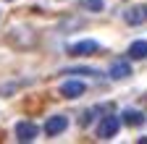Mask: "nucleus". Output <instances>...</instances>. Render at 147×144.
Here are the masks:
<instances>
[{
	"label": "nucleus",
	"instance_id": "1",
	"mask_svg": "<svg viewBox=\"0 0 147 144\" xmlns=\"http://www.w3.org/2000/svg\"><path fill=\"white\" fill-rule=\"evenodd\" d=\"M8 42L24 50V47H32V45L37 42V34H34L32 29H26V26H13L11 34H8Z\"/></svg>",
	"mask_w": 147,
	"mask_h": 144
},
{
	"label": "nucleus",
	"instance_id": "2",
	"mask_svg": "<svg viewBox=\"0 0 147 144\" xmlns=\"http://www.w3.org/2000/svg\"><path fill=\"white\" fill-rule=\"evenodd\" d=\"M121 129V121L118 115H105L100 123H97V139H113Z\"/></svg>",
	"mask_w": 147,
	"mask_h": 144
},
{
	"label": "nucleus",
	"instance_id": "3",
	"mask_svg": "<svg viewBox=\"0 0 147 144\" xmlns=\"http://www.w3.org/2000/svg\"><path fill=\"white\" fill-rule=\"evenodd\" d=\"M100 50V45L95 40H82V42H74L68 47V55H76V58H87V55H95Z\"/></svg>",
	"mask_w": 147,
	"mask_h": 144
},
{
	"label": "nucleus",
	"instance_id": "4",
	"mask_svg": "<svg viewBox=\"0 0 147 144\" xmlns=\"http://www.w3.org/2000/svg\"><path fill=\"white\" fill-rule=\"evenodd\" d=\"M13 134H16L18 141H34L37 134H40V129H37L32 121H18V123H16V129H13Z\"/></svg>",
	"mask_w": 147,
	"mask_h": 144
},
{
	"label": "nucleus",
	"instance_id": "5",
	"mask_svg": "<svg viewBox=\"0 0 147 144\" xmlns=\"http://www.w3.org/2000/svg\"><path fill=\"white\" fill-rule=\"evenodd\" d=\"M84 92H87V86H84V81H79V79H68V81L61 84V94H63L66 100H76V97H82Z\"/></svg>",
	"mask_w": 147,
	"mask_h": 144
},
{
	"label": "nucleus",
	"instance_id": "6",
	"mask_svg": "<svg viewBox=\"0 0 147 144\" xmlns=\"http://www.w3.org/2000/svg\"><path fill=\"white\" fill-rule=\"evenodd\" d=\"M66 129H68V118H66V115H50L47 123H45V134H47V136H58V134H63Z\"/></svg>",
	"mask_w": 147,
	"mask_h": 144
},
{
	"label": "nucleus",
	"instance_id": "7",
	"mask_svg": "<svg viewBox=\"0 0 147 144\" xmlns=\"http://www.w3.org/2000/svg\"><path fill=\"white\" fill-rule=\"evenodd\" d=\"M108 74H110V79H129L131 76V66H129L126 60H113L110 63V68H108Z\"/></svg>",
	"mask_w": 147,
	"mask_h": 144
},
{
	"label": "nucleus",
	"instance_id": "8",
	"mask_svg": "<svg viewBox=\"0 0 147 144\" xmlns=\"http://www.w3.org/2000/svg\"><path fill=\"white\" fill-rule=\"evenodd\" d=\"M129 58H131V60H144L147 58V42L144 40L131 42V45H129Z\"/></svg>",
	"mask_w": 147,
	"mask_h": 144
},
{
	"label": "nucleus",
	"instance_id": "9",
	"mask_svg": "<svg viewBox=\"0 0 147 144\" xmlns=\"http://www.w3.org/2000/svg\"><path fill=\"white\" fill-rule=\"evenodd\" d=\"M121 115H123V123H126V126H142V123H144V115H142L139 110H131V107L123 110Z\"/></svg>",
	"mask_w": 147,
	"mask_h": 144
},
{
	"label": "nucleus",
	"instance_id": "10",
	"mask_svg": "<svg viewBox=\"0 0 147 144\" xmlns=\"http://www.w3.org/2000/svg\"><path fill=\"white\" fill-rule=\"evenodd\" d=\"M123 21H126V24H131V26L142 24V21H144V13H142V8H137V5H134V8H129V11L123 13Z\"/></svg>",
	"mask_w": 147,
	"mask_h": 144
},
{
	"label": "nucleus",
	"instance_id": "11",
	"mask_svg": "<svg viewBox=\"0 0 147 144\" xmlns=\"http://www.w3.org/2000/svg\"><path fill=\"white\" fill-rule=\"evenodd\" d=\"M79 5L84 11H89V13H100L105 8V0H79Z\"/></svg>",
	"mask_w": 147,
	"mask_h": 144
},
{
	"label": "nucleus",
	"instance_id": "12",
	"mask_svg": "<svg viewBox=\"0 0 147 144\" xmlns=\"http://www.w3.org/2000/svg\"><path fill=\"white\" fill-rule=\"evenodd\" d=\"M92 118H95V110H84V113H82V118H79V123H82V126H89V123H92Z\"/></svg>",
	"mask_w": 147,
	"mask_h": 144
},
{
	"label": "nucleus",
	"instance_id": "13",
	"mask_svg": "<svg viewBox=\"0 0 147 144\" xmlns=\"http://www.w3.org/2000/svg\"><path fill=\"white\" fill-rule=\"evenodd\" d=\"M63 74H89L92 76V74H97V71L95 68H71V71H63Z\"/></svg>",
	"mask_w": 147,
	"mask_h": 144
},
{
	"label": "nucleus",
	"instance_id": "14",
	"mask_svg": "<svg viewBox=\"0 0 147 144\" xmlns=\"http://www.w3.org/2000/svg\"><path fill=\"white\" fill-rule=\"evenodd\" d=\"M139 144H147V136H139Z\"/></svg>",
	"mask_w": 147,
	"mask_h": 144
},
{
	"label": "nucleus",
	"instance_id": "15",
	"mask_svg": "<svg viewBox=\"0 0 147 144\" xmlns=\"http://www.w3.org/2000/svg\"><path fill=\"white\" fill-rule=\"evenodd\" d=\"M142 11H144V19H147V8H142Z\"/></svg>",
	"mask_w": 147,
	"mask_h": 144
}]
</instances>
